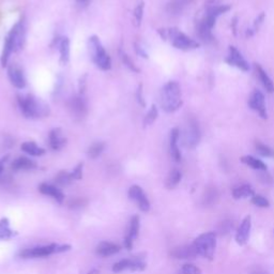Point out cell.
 <instances>
[{"label":"cell","mask_w":274,"mask_h":274,"mask_svg":"<svg viewBox=\"0 0 274 274\" xmlns=\"http://www.w3.org/2000/svg\"><path fill=\"white\" fill-rule=\"evenodd\" d=\"M21 150L32 155V157H41V155L45 153V150H44L43 148L39 147L33 142H26L24 144H21Z\"/></svg>","instance_id":"26"},{"label":"cell","mask_w":274,"mask_h":274,"mask_svg":"<svg viewBox=\"0 0 274 274\" xmlns=\"http://www.w3.org/2000/svg\"><path fill=\"white\" fill-rule=\"evenodd\" d=\"M8 76L11 84L18 89H23L26 87V78L23 73V70L18 68L17 65L12 64L8 69Z\"/></svg>","instance_id":"15"},{"label":"cell","mask_w":274,"mask_h":274,"mask_svg":"<svg viewBox=\"0 0 274 274\" xmlns=\"http://www.w3.org/2000/svg\"><path fill=\"white\" fill-rule=\"evenodd\" d=\"M255 195L254 190L249 184H243L241 187L234 189L233 196L235 199H241L247 197H253Z\"/></svg>","instance_id":"25"},{"label":"cell","mask_w":274,"mask_h":274,"mask_svg":"<svg viewBox=\"0 0 274 274\" xmlns=\"http://www.w3.org/2000/svg\"><path fill=\"white\" fill-rule=\"evenodd\" d=\"M181 139L182 145L186 148H189V149L195 148L198 145L199 140H201V130H199V125L195 118L191 117L188 120L182 132Z\"/></svg>","instance_id":"7"},{"label":"cell","mask_w":274,"mask_h":274,"mask_svg":"<svg viewBox=\"0 0 274 274\" xmlns=\"http://www.w3.org/2000/svg\"><path fill=\"white\" fill-rule=\"evenodd\" d=\"M252 204L259 207V208H268V207L270 206V203L268 199L265 198L262 195H256V194L252 197Z\"/></svg>","instance_id":"35"},{"label":"cell","mask_w":274,"mask_h":274,"mask_svg":"<svg viewBox=\"0 0 274 274\" xmlns=\"http://www.w3.org/2000/svg\"><path fill=\"white\" fill-rule=\"evenodd\" d=\"M13 170H29L36 167L35 163L26 157H19L13 161L11 165Z\"/></svg>","instance_id":"22"},{"label":"cell","mask_w":274,"mask_h":274,"mask_svg":"<svg viewBox=\"0 0 274 274\" xmlns=\"http://www.w3.org/2000/svg\"><path fill=\"white\" fill-rule=\"evenodd\" d=\"M252 274H268V272H266L264 269L256 267V268H254L253 270H252Z\"/></svg>","instance_id":"45"},{"label":"cell","mask_w":274,"mask_h":274,"mask_svg":"<svg viewBox=\"0 0 274 274\" xmlns=\"http://www.w3.org/2000/svg\"><path fill=\"white\" fill-rule=\"evenodd\" d=\"M193 247L197 255H201L206 259L212 261L214 251H216L217 247V235L212 232L202 234L195 239Z\"/></svg>","instance_id":"6"},{"label":"cell","mask_w":274,"mask_h":274,"mask_svg":"<svg viewBox=\"0 0 274 274\" xmlns=\"http://www.w3.org/2000/svg\"><path fill=\"white\" fill-rule=\"evenodd\" d=\"M71 249L70 246H61L58 247L57 244L53 243L49 246L45 247H38L33 249H27L21 251L19 253V256L21 258H42L49 256L54 253H61V252L69 251Z\"/></svg>","instance_id":"8"},{"label":"cell","mask_w":274,"mask_h":274,"mask_svg":"<svg viewBox=\"0 0 274 274\" xmlns=\"http://www.w3.org/2000/svg\"><path fill=\"white\" fill-rule=\"evenodd\" d=\"M25 21L24 19H20L19 21L13 26L10 30L8 36H6L4 46L1 55V64L2 66H6L9 61V58L12 53H16L19 49L23 48L25 43Z\"/></svg>","instance_id":"1"},{"label":"cell","mask_w":274,"mask_h":274,"mask_svg":"<svg viewBox=\"0 0 274 274\" xmlns=\"http://www.w3.org/2000/svg\"><path fill=\"white\" fill-rule=\"evenodd\" d=\"M241 162L244 163V164L252 167L253 169H257V170H266L267 169V165L265 163L261 160H258L254 157H251V155H247V157H242L241 158Z\"/></svg>","instance_id":"29"},{"label":"cell","mask_w":274,"mask_h":274,"mask_svg":"<svg viewBox=\"0 0 274 274\" xmlns=\"http://www.w3.org/2000/svg\"><path fill=\"white\" fill-rule=\"evenodd\" d=\"M85 203H86V202H84L81 198H75V199H73V201H71V202L69 203V206H70V207H74V208H75V207L83 206Z\"/></svg>","instance_id":"43"},{"label":"cell","mask_w":274,"mask_h":274,"mask_svg":"<svg viewBox=\"0 0 274 274\" xmlns=\"http://www.w3.org/2000/svg\"><path fill=\"white\" fill-rule=\"evenodd\" d=\"M73 179L75 180H79L81 179V177H83V163H80V164H78L75 169L73 170V173L71 174Z\"/></svg>","instance_id":"40"},{"label":"cell","mask_w":274,"mask_h":274,"mask_svg":"<svg viewBox=\"0 0 274 274\" xmlns=\"http://www.w3.org/2000/svg\"><path fill=\"white\" fill-rule=\"evenodd\" d=\"M180 138V132L177 128L173 129L170 132V144H169V149L170 154H172L173 159L176 162H179L181 160V153L179 150V147H178V142H179Z\"/></svg>","instance_id":"18"},{"label":"cell","mask_w":274,"mask_h":274,"mask_svg":"<svg viewBox=\"0 0 274 274\" xmlns=\"http://www.w3.org/2000/svg\"><path fill=\"white\" fill-rule=\"evenodd\" d=\"M17 102L20 112L27 118H40L49 114L48 106L32 94L17 95Z\"/></svg>","instance_id":"2"},{"label":"cell","mask_w":274,"mask_h":274,"mask_svg":"<svg viewBox=\"0 0 274 274\" xmlns=\"http://www.w3.org/2000/svg\"><path fill=\"white\" fill-rule=\"evenodd\" d=\"M39 191L41 192L42 194L50 196L51 198H54L56 202H58L59 204H61L64 199V195L62 192L57 189L56 187L51 186V184H47V183H42L40 184L39 187Z\"/></svg>","instance_id":"19"},{"label":"cell","mask_w":274,"mask_h":274,"mask_svg":"<svg viewBox=\"0 0 274 274\" xmlns=\"http://www.w3.org/2000/svg\"><path fill=\"white\" fill-rule=\"evenodd\" d=\"M226 62L242 71H249L250 69L248 61L244 59L242 54L235 46H229V55L226 58Z\"/></svg>","instance_id":"13"},{"label":"cell","mask_w":274,"mask_h":274,"mask_svg":"<svg viewBox=\"0 0 274 274\" xmlns=\"http://www.w3.org/2000/svg\"><path fill=\"white\" fill-rule=\"evenodd\" d=\"M16 235V233L10 228L9 220L3 218L0 220V239H10Z\"/></svg>","instance_id":"27"},{"label":"cell","mask_w":274,"mask_h":274,"mask_svg":"<svg viewBox=\"0 0 274 274\" xmlns=\"http://www.w3.org/2000/svg\"><path fill=\"white\" fill-rule=\"evenodd\" d=\"M77 1H78L79 3H87V2H88V0H77Z\"/></svg>","instance_id":"48"},{"label":"cell","mask_w":274,"mask_h":274,"mask_svg":"<svg viewBox=\"0 0 274 274\" xmlns=\"http://www.w3.org/2000/svg\"><path fill=\"white\" fill-rule=\"evenodd\" d=\"M250 107L257 112L261 115L264 119H267V109H266V103H265V95L262 91L254 90L252 92L250 101H249Z\"/></svg>","instance_id":"12"},{"label":"cell","mask_w":274,"mask_h":274,"mask_svg":"<svg viewBox=\"0 0 274 274\" xmlns=\"http://www.w3.org/2000/svg\"><path fill=\"white\" fill-rule=\"evenodd\" d=\"M68 107L73 117L77 118V119H81L87 114V104L83 95H76V97L71 98L68 103Z\"/></svg>","instance_id":"11"},{"label":"cell","mask_w":274,"mask_h":274,"mask_svg":"<svg viewBox=\"0 0 274 274\" xmlns=\"http://www.w3.org/2000/svg\"><path fill=\"white\" fill-rule=\"evenodd\" d=\"M104 147H105V145L103 143L92 144L88 149V157L91 159H97L99 155H101L103 150H104Z\"/></svg>","instance_id":"32"},{"label":"cell","mask_w":274,"mask_h":274,"mask_svg":"<svg viewBox=\"0 0 274 274\" xmlns=\"http://www.w3.org/2000/svg\"><path fill=\"white\" fill-rule=\"evenodd\" d=\"M59 54H60V62L66 64L70 60V40L68 38H61L58 41Z\"/></svg>","instance_id":"23"},{"label":"cell","mask_w":274,"mask_h":274,"mask_svg":"<svg viewBox=\"0 0 274 274\" xmlns=\"http://www.w3.org/2000/svg\"><path fill=\"white\" fill-rule=\"evenodd\" d=\"M120 251V247L112 242H101L97 247V254L102 257H109L117 254Z\"/></svg>","instance_id":"21"},{"label":"cell","mask_w":274,"mask_h":274,"mask_svg":"<svg viewBox=\"0 0 274 274\" xmlns=\"http://www.w3.org/2000/svg\"><path fill=\"white\" fill-rule=\"evenodd\" d=\"M86 85H87V75L85 74L84 76H81L78 83V89H79V95H84L86 91Z\"/></svg>","instance_id":"41"},{"label":"cell","mask_w":274,"mask_h":274,"mask_svg":"<svg viewBox=\"0 0 274 274\" xmlns=\"http://www.w3.org/2000/svg\"><path fill=\"white\" fill-rule=\"evenodd\" d=\"M120 57H121V60H122V62H123L125 65H127L128 68H129L131 71H133V72H136V73H138V72H139V69L137 68V66L135 65V63L133 62L132 59H131V58H130L127 54L123 53V51H120Z\"/></svg>","instance_id":"36"},{"label":"cell","mask_w":274,"mask_h":274,"mask_svg":"<svg viewBox=\"0 0 274 274\" xmlns=\"http://www.w3.org/2000/svg\"><path fill=\"white\" fill-rule=\"evenodd\" d=\"M180 274H202V271L196 266L187 264L182 267Z\"/></svg>","instance_id":"37"},{"label":"cell","mask_w":274,"mask_h":274,"mask_svg":"<svg viewBox=\"0 0 274 274\" xmlns=\"http://www.w3.org/2000/svg\"><path fill=\"white\" fill-rule=\"evenodd\" d=\"M255 69H256V72L258 74L259 78H261V80H262L264 87L266 88V90L269 93L274 92V84H273L272 79L268 76V74L266 73V71L259 64H255Z\"/></svg>","instance_id":"24"},{"label":"cell","mask_w":274,"mask_h":274,"mask_svg":"<svg viewBox=\"0 0 274 274\" xmlns=\"http://www.w3.org/2000/svg\"><path fill=\"white\" fill-rule=\"evenodd\" d=\"M180 181H181V173L178 169H174L169 173L165 182V186L167 189L172 190L176 188Z\"/></svg>","instance_id":"30"},{"label":"cell","mask_w":274,"mask_h":274,"mask_svg":"<svg viewBox=\"0 0 274 274\" xmlns=\"http://www.w3.org/2000/svg\"><path fill=\"white\" fill-rule=\"evenodd\" d=\"M159 33L164 40L168 39L170 42H172L173 46L178 49L191 50V49H195L199 47L198 42L189 38L187 34H184L177 28L160 29Z\"/></svg>","instance_id":"4"},{"label":"cell","mask_w":274,"mask_h":274,"mask_svg":"<svg viewBox=\"0 0 274 274\" xmlns=\"http://www.w3.org/2000/svg\"><path fill=\"white\" fill-rule=\"evenodd\" d=\"M251 227H252V219L250 216H248L243 219L236 234V241L239 246H244V244L249 241Z\"/></svg>","instance_id":"14"},{"label":"cell","mask_w":274,"mask_h":274,"mask_svg":"<svg viewBox=\"0 0 274 274\" xmlns=\"http://www.w3.org/2000/svg\"><path fill=\"white\" fill-rule=\"evenodd\" d=\"M146 268V263L144 259L140 257H136L134 259H122V261L118 262L114 265L113 271L116 273L122 272L124 270H131V271H143Z\"/></svg>","instance_id":"9"},{"label":"cell","mask_w":274,"mask_h":274,"mask_svg":"<svg viewBox=\"0 0 274 274\" xmlns=\"http://www.w3.org/2000/svg\"><path fill=\"white\" fill-rule=\"evenodd\" d=\"M129 196L132 201H134L136 203L137 207L142 211L147 212L150 209V203H149V201H148L145 192L140 187H138V186L131 187L129 190Z\"/></svg>","instance_id":"10"},{"label":"cell","mask_w":274,"mask_h":274,"mask_svg":"<svg viewBox=\"0 0 274 274\" xmlns=\"http://www.w3.org/2000/svg\"><path fill=\"white\" fill-rule=\"evenodd\" d=\"M144 8H145L144 2H140L134 10V17H135L137 26H139L140 23H142L143 15H144Z\"/></svg>","instance_id":"38"},{"label":"cell","mask_w":274,"mask_h":274,"mask_svg":"<svg viewBox=\"0 0 274 274\" xmlns=\"http://www.w3.org/2000/svg\"><path fill=\"white\" fill-rule=\"evenodd\" d=\"M73 180V178L71 176V174H69L68 172H64V170H61V172H59L56 177H55V181L59 186H68Z\"/></svg>","instance_id":"31"},{"label":"cell","mask_w":274,"mask_h":274,"mask_svg":"<svg viewBox=\"0 0 274 274\" xmlns=\"http://www.w3.org/2000/svg\"><path fill=\"white\" fill-rule=\"evenodd\" d=\"M218 195H217V191L213 190V189H210L207 191L206 193V197H205V204H213L214 202H216Z\"/></svg>","instance_id":"39"},{"label":"cell","mask_w":274,"mask_h":274,"mask_svg":"<svg viewBox=\"0 0 274 274\" xmlns=\"http://www.w3.org/2000/svg\"><path fill=\"white\" fill-rule=\"evenodd\" d=\"M255 148L256 151L263 155V157H267V158H274V150L272 148H270L269 146L264 145L261 142H256L255 143Z\"/></svg>","instance_id":"33"},{"label":"cell","mask_w":274,"mask_h":274,"mask_svg":"<svg viewBox=\"0 0 274 274\" xmlns=\"http://www.w3.org/2000/svg\"><path fill=\"white\" fill-rule=\"evenodd\" d=\"M139 232V218L137 216L133 217L130 222L129 233L124 238V247L128 250H131L133 247V242L137 238Z\"/></svg>","instance_id":"16"},{"label":"cell","mask_w":274,"mask_h":274,"mask_svg":"<svg viewBox=\"0 0 274 274\" xmlns=\"http://www.w3.org/2000/svg\"><path fill=\"white\" fill-rule=\"evenodd\" d=\"M99 273V271L98 270H92L91 272H89L88 274H98Z\"/></svg>","instance_id":"47"},{"label":"cell","mask_w":274,"mask_h":274,"mask_svg":"<svg viewBox=\"0 0 274 274\" xmlns=\"http://www.w3.org/2000/svg\"><path fill=\"white\" fill-rule=\"evenodd\" d=\"M135 50H136V53H137L139 56L147 58V53L145 51V49L143 48V46H142V45H139L138 43H135Z\"/></svg>","instance_id":"44"},{"label":"cell","mask_w":274,"mask_h":274,"mask_svg":"<svg viewBox=\"0 0 274 274\" xmlns=\"http://www.w3.org/2000/svg\"><path fill=\"white\" fill-rule=\"evenodd\" d=\"M158 116H159V112H158L157 106L152 105L151 108H150V110L147 113V115H146V117H145V119H144L145 127H146V125H150V124H152L155 120H157Z\"/></svg>","instance_id":"34"},{"label":"cell","mask_w":274,"mask_h":274,"mask_svg":"<svg viewBox=\"0 0 274 274\" xmlns=\"http://www.w3.org/2000/svg\"><path fill=\"white\" fill-rule=\"evenodd\" d=\"M192 0H172L167 4V11L170 14H179L183 11L184 6L190 3Z\"/></svg>","instance_id":"28"},{"label":"cell","mask_w":274,"mask_h":274,"mask_svg":"<svg viewBox=\"0 0 274 274\" xmlns=\"http://www.w3.org/2000/svg\"><path fill=\"white\" fill-rule=\"evenodd\" d=\"M49 145L53 150H60L65 146L66 139L62 136V130L56 128L49 132Z\"/></svg>","instance_id":"17"},{"label":"cell","mask_w":274,"mask_h":274,"mask_svg":"<svg viewBox=\"0 0 274 274\" xmlns=\"http://www.w3.org/2000/svg\"><path fill=\"white\" fill-rule=\"evenodd\" d=\"M3 161L4 160H2L1 162H0V178H1L2 173H3Z\"/></svg>","instance_id":"46"},{"label":"cell","mask_w":274,"mask_h":274,"mask_svg":"<svg viewBox=\"0 0 274 274\" xmlns=\"http://www.w3.org/2000/svg\"><path fill=\"white\" fill-rule=\"evenodd\" d=\"M136 98H137V101L140 105H142L143 107L146 106V102L144 100V95H143V85L140 84L138 86V89H137V92H136Z\"/></svg>","instance_id":"42"},{"label":"cell","mask_w":274,"mask_h":274,"mask_svg":"<svg viewBox=\"0 0 274 274\" xmlns=\"http://www.w3.org/2000/svg\"><path fill=\"white\" fill-rule=\"evenodd\" d=\"M161 105L167 113H174L182 105L181 88L175 80H170L163 87L161 92Z\"/></svg>","instance_id":"3"},{"label":"cell","mask_w":274,"mask_h":274,"mask_svg":"<svg viewBox=\"0 0 274 274\" xmlns=\"http://www.w3.org/2000/svg\"><path fill=\"white\" fill-rule=\"evenodd\" d=\"M89 51L92 58V61L95 63V65L100 68L103 71H108L112 68V61L106 50L103 47L100 39L97 35H92L89 38L88 41Z\"/></svg>","instance_id":"5"},{"label":"cell","mask_w":274,"mask_h":274,"mask_svg":"<svg viewBox=\"0 0 274 274\" xmlns=\"http://www.w3.org/2000/svg\"><path fill=\"white\" fill-rule=\"evenodd\" d=\"M170 255H172L174 258L178 259H190V258H194L197 253L193 247L192 246H183L179 248H175L172 252H170Z\"/></svg>","instance_id":"20"}]
</instances>
